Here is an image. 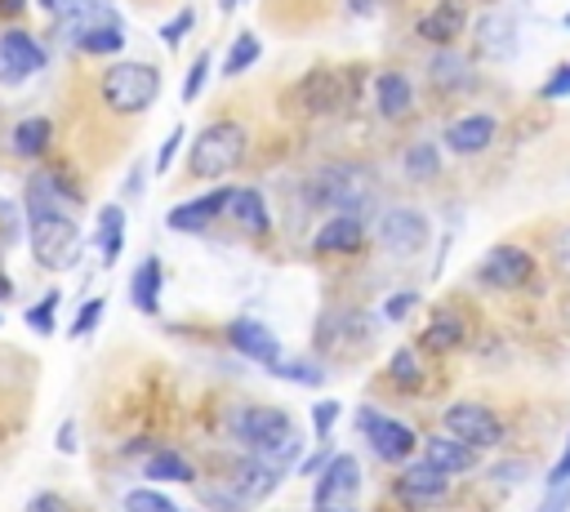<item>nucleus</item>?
Here are the masks:
<instances>
[{
    "mask_svg": "<svg viewBox=\"0 0 570 512\" xmlns=\"http://www.w3.org/2000/svg\"><path fill=\"white\" fill-rule=\"evenodd\" d=\"M98 316H102V298H89V303L80 307V316L71 321V334H76V338H80V334H89V329L98 325Z\"/></svg>",
    "mask_w": 570,
    "mask_h": 512,
    "instance_id": "41",
    "label": "nucleus"
},
{
    "mask_svg": "<svg viewBox=\"0 0 570 512\" xmlns=\"http://www.w3.org/2000/svg\"><path fill=\"white\" fill-rule=\"evenodd\" d=\"M436 169H441V156H436L432 142H414V147L405 151V174H410V178L428 183V178H436Z\"/></svg>",
    "mask_w": 570,
    "mask_h": 512,
    "instance_id": "30",
    "label": "nucleus"
},
{
    "mask_svg": "<svg viewBox=\"0 0 570 512\" xmlns=\"http://www.w3.org/2000/svg\"><path fill=\"white\" fill-rule=\"evenodd\" d=\"M9 294H13V285H9V276H4V272H0V303H4V298H9Z\"/></svg>",
    "mask_w": 570,
    "mask_h": 512,
    "instance_id": "54",
    "label": "nucleus"
},
{
    "mask_svg": "<svg viewBox=\"0 0 570 512\" xmlns=\"http://www.w3.org/2000/svg\"><path fill=\"white\" fill-rule=\"evenodd\" d=\"M476 40H481V49H485V53L508 58V53L517 49V27H512V18H508V13H485V18L476 22Z\"/></svg>",
    "mask_w": 570,
    "mask_h": 512,
    "instance_id": "21",
    "label": "nucleus"
},
{
    "mask_svg": "<svg viewBox=\"0 0 570 512\" xmlns=\"http://www.w3.org/2000/svg\"><path fill=\"white\" fill-rule=\"evenodd\" d=\"M62 205H67V187H58L49 174H36V178L27 183V214H31V218H40V214H62Z\"/></svg>",
    "mask_w": 570,
    "mask_h": 512,
    "instance_id": "22",
    "label": "nucleus"
},
{
    "mask_svg": "<svg viewBox=\"0 0 570 512\" xmlns=\"http://www.w3.org/2000/svg\"><path fill=\"white\" fill-rule=\"evenodd\" d=\"M272 374H276V378H289V383H303V387H316V383L325 378V370L312 365V361H276Z\"/></svg>",
    "mask_w": 570,
    "mask_h": 512,
    "instance_id": "32",
    "label": "nucleus"
},
{
    "mask_svg": "<svg viewBox=\"0 0 570 512\" xmlns=\"http://www.w3.org/2000/svg\"><path fill=\"white\" fill-rule=\"evenodd\" d=\"M31 254L49 272H67L80 258V227L67 214H40L31 218Z\"/></svg>",
    "mask_w": 570,
    "mask_h": 512,
    "instance_id": "4",
    "label": "nucleus"
},
{
    "mask_svg": "<svg viewBox=\"0 0 570 512\" xmlns=\"http://www.w3.org/2000/svg\"><path fill=\"white\" fill-rule=\"evenodd\" d=\"M178 142H183V129H174V134L165 138V147H160V156H156V169H160V174L169 169V160H174V151H178Z\"/></svg>",
    "mask_w": 570,
    "mask_h": 512,
    "instance_id": "47",
    "label": "nucleus"
},
{
    "mask_svg": "<svg viewBox=\"0 0 570 512\" xmlns=\"http://www.w3.org/2000/svg\"><path fill=\"white\" fill-rule=\"evenodd\" d=\"M570 481V441H566V450H561V459L552 463V472H548V485H566Z\"/></svg>",
    "mask_w": 570,
    "mask_h": 512,
    "instance_id": "46",
    "label": "nucleus"
},
{
    "mask_svg": "<svg viewBox=\"0 0 570 512\" xmlns=\"http://www.w3.org/2000/svg\"><path fill=\"white\" fill-rule=\"evenodd\" d=\"M236 4H240V0H218V9H223V13H232Z\"/></svg>",
    "mask_w": 570,
    "mask_h": 512,
    "instance_id": "55",
    "label": "nucleus"
},
{
    "mask_svg": "<svg viewBox=\"0 0 570 512\" xmlns=\"http://www.w3.org/2000/svg\"><path fill=\"white\" fill-rule=\"evenodd\" d=\"M236 436L249 445V450H281L285 441H294V427H289V414L285 410H272V405H254L236 419Z\"/></svg>",
    "mask_w": 570,
    "mask_h": 512,
    "instance_id": "7",
    "label": "nucleus"
},
{
    "mask_svg": "<svg viewBox=\"0 0 570 512\" xmlns=\"http://www.w3.org/2000/svg\"><path fill=\"white\" fill-rule=\"evenodd\" d=\"M49 13H62V9H76V4H85V0H40Z\"/></svg>",
    "mask_w": 570,
    "mask_h": 512,
    "instance_id": "51",
    "label": "nucleus"
},
{
    "mask_svg": "<svg viewBox=\"0 0 570 512\" xmlns=\"http://www.w3.org/2000/svg\"><path fill=\"white\" fill-rule=\"evenodd\" d=\"M312 512H356V508L352 503H316Z\"/></svg>",
    "mask_w": 570,
    "mask_h": 512,
    "instance_id": "52",
    "label": "nucleus"
},
{
    "mask_svg": "<svg viewBox=\"0 0 570 512\" xmlns=\"http://www.w3.org/2000/svg\"><path fill=\"white\" fill-rule=\"evenodd\" d=\"M476 276L490 285V289H521L530 276H534V263L525 249L517 245H494L485 249V258L476 263Z\"/></svg>",
    "mask_w": 570,
    "mask_h": 512,
    "instance_id": "8",
    "label": "nucleus"
},
{
    "mask_svg": "<svg viewBox=\"0 0 570 512\" xmlns=\"http://www.w3.org/2000/svg\"><path fill=\"white\" fill-rule=\"evenodd\" d=\"M414 303H419V294H414V289H405V294H392V298L383 303V316H392V321H401V316H405V312H410Z\"/></svg>",
    "mask_w": 570,
    "mask_h": 512,
    "instance_id": "44",
    "label": "nucleus"
},
{
    "mask_svg": "<svg viewBox=\"0 0 570 512\" xmlns=\"http://www.w3.org/2000/svg\"><path fill=\"white\" fill-rule=\"evenodd\" d=\"M445 490H450V472H441L428 459L423 463H410L401 472V481H396V494L410 499V503H436V499H445Z\"/></svg>",
    "mask_w": 570,
    "mask_h": 512,
    "instance_id": "15",
    "label": "nucleus"
},
{
    "mask_svg": "<svg viewBox=\"0 0 570 512\" xmlns=\"http://www.w3.org/2000/svg\"><path fill=\"white\" fill-rule=\"evenodd\" d=\"M303 93H316V98H307L312 111H334L343 102V76L338 71H312L303 80Z\"/></svg>",
    "mask_w": 570,
    "mask_h": 512,
    "instance_id": "25",
    "label": "nucleus"
},
{
    "mask_svg": "<svg viewBox=\"0 0 570 512\" xmlns=\"http://www.w3.org/2000/svg\"><path fill=\"white\" fill-rule=\"evenodd\" d=\"M370 200V174L361 165H325L307 183V205L316 209H361Z\"/></svg>",
    "mask_w": 570,
    "mask_h": 512,
    "instance_id": "3",
    "label": "nucleus"
},
{
    "mask_svg": "<svg viewBox=\"0 0 570 512\" xmlns=\"http://www.w3.org/2000/svg\"><path fill=\"white\" fill-rule=\"evenodd\" d=\"M552 267H557V272L570 280V223H566V227L552 236Z\"/></svg>",
    "mask_w": 570,
    "mask_h": 512,
    "instance_id": "39",
    "label": "nucleus"
},
{
    "mask_svg": "<svg viewBox=\"0 0 570 512\" xmlns=\"http://www.w3.org/2000/svg\"><path fill=\"white\" fill-rule=\"evenodd\" d=\"M445 432L459 436V441H468V445H476V450H490V445H499L503 423L494 419V410H485L476 401H454L445 410Z\"/></svg>",
    "mask_w": 570,
    "mask_h": 512,
    "instance_id": "5",
    "label": "nucleus"
},
{
    "mask_svg": "<svg viewBox=\"0 0 570 512\" xmlns=\"http://www.w3.org/2000/svg\"><path fill=\"white\" fill-rule=\"evenodd\" d=\"M205 76H209V53H196V62H191V71H187V80H183V98H187V102L200 98Z\"/></svg>",
    "mask_w": 570,
    "mask_h": 512,
    "instance_id": "37",
    "label": "nucleus"
},
{
    "mask_svg": "<svg viewBox=\"0 0 570 512\" xmlns=\"http://www.w3.org/2000/svg\"><path fill=\"white\" fill-rule=\"evenodd\" d=\"M254 58H258V36L240 31V36L232 40V49H227V62H223V71H227V76H240V71H245Z\"/></svg>",
    "mask_w": 570,
    "mask_h": 512,
    "instance_id": "31",
    "label": "nucleus"
},
{
    "mask_svg": "<svg viewBox=\"0 0 570 512\" xmlns=\"http://www.w3.org/2000/svg\"><path fill=\"white\" fill-rule=\"evenodd\" d=\"M566 31H570V9H566Z\"/></svg>",
    "mask_w": 570,
    "mask_h": 512,
    "instance_id": "56",
    "label": "nucleus"
},
{
    "mask_svg": "<svg viewBox=\"0 0 570 512\" xmlns=\"http://www.w3.org/2000/svg\"><path fill=\"white\" fill-rule=\"evenodd\" d=\"M428 352H450V347H459L463 343V321L454 316V312H436V321L423 329V338H419Z\"/></svg>",
    "mask_w": 570,
    "mask_h": 512,
    "instance_id": "26",
    "label": "nucleus"
},
{
    "mask_svg": "<svg viewBox=\"0 0 570 512\" xmlns=\"http://www.w3.org/2000/svg\"><path fill=\"white\" fill-rule=\"evenodd\" d=\"M330 459H334V450H321L316 459H307V463H303V472H316V467H325Z\"/></svg>",
    "mask_w": 570,
    "mask_h": 512,
    "instance_id": "50",
    "label": "nucleus"
},
{
    "mask_svg": "<svg viewBox=\"0 0 570 512\" xmlns=\"http://www.w3.org/2000/svg\"><path fill=\"white\" fill-rule=\"evenodd\" d=\"M387 374H392L401 387H419V361H414V352H410V347L392 352V361H387Z\"/></svg>",
    "mask_w": 570,
    "mask_h": 512,
    "instance_id": "34",
    "label": "nucleus"
},
{
    "mask_svg": "<svg viewBox=\"0 0 570 512\" xmlns=\"http://www.w3.org/2000/svg\"><path fill=\"white\" fill-rule=\"evenodd\" d=\"M570 93V67H557L548 80H543V98H566Z\"/></svg>",
    "mask_w": 570,
    "mask_h": 512,
    "instance_id": "45",
    "label": "nucleus"
},
{
    "mask_svg": "<svg viewBox=\"0 0 570 512\" xmlns=\"http://www.w3.org/2000/svg\"><path fill=\"white\" fill-rule=\"evenodd\" d=\"M379 240L392 254H419L428 245V218L419 209H405V205L401 209H387L379 218Z\"/></svg>",
    "mask_w": 570,
    "mask_h": 512,
    "instance_id": "9",
    "label": "nucleus"
},
{
    "mask_svg": "<svg viewBox=\"0 0 570 512\" xmlns=\"http://www.w3.org/2000/svg\"><path fill=\"white\" fill-rule=\"evenodd\" d=\"M374 102H379V111H383L387 120L410 116V107H414V85H410V76H405V71H379V80H374Z\"/></svg>",
    "mask_w": 570,
    "mask_h": 512,
    "instance_id": "17",
    "label": "nucleus"
},
{
    "mask_svg": "<svg viewBox=\"0 0 570 512\" xmlns=\"http://www.w3.org/2000/svg\"><path fill=\"white\" fill-rule=\"evenodd\" d=\"M40 67H45V49L27 31H4L0 36V80L4 85H18L22 76H31Z\"/></svg>",
    "mask_w": 570,
    "mask_h": 512,
    "instance_id": "11",
    "label": "nucleus"
},
{
    "mask_svg": "<svg viewBox=\"0 0 570 512\" xmlns=\"http://www.w3.org/2000/svg\"><path fill=\"white\" fill-rule=\"evenodd\" d=\"M53 307H58V289H49V294L27 312V325H31L36 334H49V329H53Z\"/></svg>",
    "mask_w": 570,
    "mask_h": 512,
    "instance_id": "36",
    "label": "nucleus"
},
{
    "mask_svg": "<svg viewBox=\"0 0 570 512\" xmlns=\"http://www.w3.org/2000/svg\"><path fill=\"white\" fill-rule=\"evenodd\" d=\"M160 258L156 254H147L138 267H134V280H129V298H134V307L142 312V316H156L160 312Z\"/></svg>",
    "mask_w": 570,
    "mask_h": 512,
    "instance_id": "19",
    "label": "nucleus"
},
{
    "mask_svg": "<svg viewBox=\"0 0 570 512\" xmlns=\"http://www.w3.org/2000/svg\"><path fill=\"white\" fill-rule=\"evenodd\" d=\"M463 27H468V9H463V0H441L436 9H428V13L419 18V36L432 40V45H450Z\"/></svg>",
    "mask_w": 570,
    "mask_h": 512,
    "instance_id": "16",
    "label": "nucleus"
},
{
    "mask_svg": "<svg viewBox=\"0 0 570 512\" xmlns=\"http://www.w3.org/2000/svg\"><path fill=\"white\" fill-rule=\"evenodd\" d=\"M240 156H245V129L232 120H218V125H205V134H196L187 165L196 178H223L240 165Z\"/></svg>",
    "mask_w": 570,
    "mask_h": 512,
    "instance_id": "2",
    "label": "nucleus"
},
{
    "mask_svg": "<svg viewBox=\"0 0 570 512\" xmlns=\"http://www.w3.org/2000/svg\"><path fill=\"white\" fill-rule=\"evenodd\" d=\"M432 80H436V85H463V80H468V67H463V58H454V53H441V58L432 62Z\"/></svg>",
    "mask_w": 570,
    "mask_h": 512,
    "instance_id": "35",
    "label": "nucleus"
},
{
    "mask_svg": "<svg viewBox=\"0 0 570 512\" xmlns=\"http://www.w3.org/2000/svg\"><path fill=\"white\" fill-rule=\"evenodd\" d=\"M156 93H160V71L147 62H116L102 76V102L120 116L147 111L156 102Z\"/></svg>",
    "mask_w": 570,
    "mask_h": 512,
    "instance_id": "1",
    "label": "nucleus"
},
{
    "mask_svg": "<svg viewBox=\"0 0 570 512\" xmlns=\"http://www.w3.org/2000/svg\"><path fill=\"white\" fill-rule=\"evenodd\" d=\"M361 485V467L352 454H334L316 476V503H352Z\"/></svg>",
    "mask_w": 570,
    "mask_h": 512,
    "instance_id": "13",
    "label": "nucleus"
},
{
    "mask_svg": "<svg viewBox=\"0 0 570 512\" xmlns=\"http://www.w3.org/2000/svg\"><path fill=\"white\" fill-rule=\"evenodd\" d=\"M232 191H236V187H214V191H205V196H196V200H187V205H174V209L165 214V223H169L174 232H205V227L232 205Z\"/></svg>",
    "mask_w": 570,
    "mask_h": 512,
    "instance_id": "12",
    "label": "nucleus"
},
{
    "mask_svg": "<svg viewBox=\"0 0 570 512\" xmlns=\"http://www.w3.org/2000/svg\"><path fill=\"white\" fill-rule=\"evenodd\" d=\"M356 427L365 432V441L374 445V454H379V459H387V463H401V459H410V454H414V432H410L405 423H396V419H387V414L370 410V405H361Z\"/></svg>",
    "mask_w": 570,
    "mask_h": 512,
    "instance_id": "6",
    "label": "nucleus"
},
{
    "mask_svg": "<svg viewBox=\"0 0 570 512\" xmlns=\"http://www.w3.org/2000/svg\"><path fill=\"white\" fill-rule=\"evenodd\" d=\"M361 236H365L361 218L338 214V218H330V223L316 232V249H321V254H352V249H361Z\"/></svg>",
    "mask_w": 570,
    "mask_h": 512,
    "instance_id": "20",
    "label": "nucleus"
},
{
    "mask_svg": "<svg viewBox=\"0 0 570 512\" xmlns=\"http://www.w3.org/2000/svg\"><path fill=\"white\" fill-rule=\"evenodd\" d=\"M534 512H570V481L566 485H548V499Z\"/></svg>",
    "mask_w": 570,
    "mask_h": 512,
    "instance_id": "42",
    "label": "nucleus"
},
{
    "mask_svg": "<svg viewBox=\"0 0 570 512\" xmlns=\"http://www.w3.org/2000/svg\"><path fill=\"white\" fill-rule=\"evenodd\" d=\"M120 45H125V36H120L116 22H94V27L76 40L80 53H120Z\"/></svg>",
    "mask_w": 570,
    "mask_h": 512,
    "instance_id": "29",
    "label": "nucleus"
},
{
    "mask_svg": "<svg viewBox=\"0 0 570 512\" xmlns=\"http://www.w3.org/2000/svg\"><path fill=\"white\" fill-rule=\"evenodd\" d=\"M347 4H352L356 13H370V9H374V0H347Z\"/></svg>",
    "mask_w": 570,
    "mask_h": 512,
    "instance_id": "53",
    "label": "nucleus"
},
{
    "mask_svg": "<svg viewBox=\"0 0 570 512\" xmlns=\"http://www.w3.org/2000/svg\"><path fill=\"white\" fill-rule=\"evenodd\" d=\"M125 512H178V503L165 499L160 490H129L125 494Z\"/></svg>",
    "mask_w": 570,
    "mask_h": 512,
    "instance_id": "33",
    "label": "nucleus"
},
{
    "mask_svg": "<svg viewBox=\"0 0 570 512\" xmlns=\"http://www.w3.org/2000/svg\"><path fill=\"white\" fill-rule=\"evenodd\" d=\"M494 134H499L494 116L472 111V116H459V120L445 125V147L459 151V156H476V151H485L494 142Z\"/></svg>",
    "mask_w": 570,
    "mask_h": 512,
    "instance_id": "14",
    "label": "nucleus"
},
{
    "mask_svg": "<svg viewBox=\"0 0 570 512\" xmlns=\"http://www.w3.org/2000/svg\"><path fill=\"white\" fill-rule=\"evenodd\" d=\"M191 22H196V13H191V9H178V18H169V22L160 27V40H165V45H178Z\"/></svg>",
    "mask_w": 570,
    "mask_h": 512,
    "instance_id": "40",
    "label": "nucleus"
},
{
    "mask_svg": "<svg viewBox=\"0 0 570 512\" xmlns=\"http://www.w3.org/2000/svg\"><path fill=\"white\" fill-rule=\"evenodd\" d=\"M49 134H53V125H49L45 116L18 120V129H13V151H18V156H40V151L49 147Z\"/></svg>",
    "mask_w": 570,
    "mask_h": 512,
    "instance_id": "27",
    "label": "nucleus"
},
{
    "mask_svg": "<svg viewBox=\"0 0 570 512\" xmlns=\"http://www.w3.org/2000/svg\"><path fill=\"white\" fill-rule=\"evenodd\" d=\"M227 343H232L240 356H249V361H258V365H267V370L281 361V343H276V334H272L263 321L236 316V321L227 325Z\"/></svg>",
    "mask_w": 570,
    "mask_h": 512,
    "instance_id": "10",
    "label": "nucleus"
},
{
    "mask_svg": "<svg viewBox=\"0 0 570 512\" xmlns=\"http://www.w3.org/2000/svg\"><path fill=\"white\" fill-rule=\"evenodd\" d=\"M227 209H232V214H236V223H240V227H249L254 236H263V232H267V205H263V191H254V187H236Z\"/></svg>",
    "mask_w": 570,
    "mask_h": 512,
    "instance_id": "23",
    "label": "nucleus"
},
{
    "mask_svg": "<svg viewBox=\"0 0 570 512\" xmlns=\"http://www.w3.org/2000/svg\"><path fill=\"white\" fill-rule=\"evenodd\" d=\"M27 512H71V503H67L62 494H53V490H45V494H36V499L27 503Z\"/></svg>",
    "mask_w": 570,
    "mask_h": 512,
    "instance_id": "43",
    "label": "nucleus"
},
{
    "mask_svg": "<svg viewBox=\"0 0 570 512\" xmlns=\"http://www.w3.org/2000/svg\"><path fill=\"white\" fill-rule=\"evenodd\" d=\"M76 450V423L67 419L62 427H58V454H71Z\"/></svg>",
    "mask_w": 570,
    "mask_h": 512,
    "instance_id": "48",
    "label": "nucleus"
},
{
    "mask_svg": "<svg viewBox=\"0 0 570 512\" xmlns=\"http://www.w3.org/2000/svg\"><path fill=\"white\" fill-rule=\"evenodd\" d=\"M142 472H147V481H183V485H187V481H196V467H191L183 454H174V450L151 454Z\"/></svg>",
    "mask_w": 570,
    "mask_h": 512,
    "instance_id": "28",
    "label": "nucleus"
},
{
    "mask_svg": "<svg viewBox=\"0 0 570 512\" xmlns=\"http://www.w3.org/2000/svg\"><path fill=\"white\" fill-rule=\"evenodd\" d=\"M120 245H125V209L120 205H107L98 214V254H102L107 267L120 258Z\"/></svg>",
    "mask_w": 570,
    "mask_h": 512,
    "instance_id": "24",
    "label": "nucleus"
},
{
    "mask_svg": "<svg viewBox=\"0 0 570 512\" xmlns=\"http://www.w3.org/2000/svg\"><path fill=\"white\" fill-rule=\"evenodd\" d=\"M423 459L454 476V472H472L476 467V445H468L459 436H428L423 441Z\"/></svg>",
    "mask_w": 570,
    "mask_h": 512,
    "instance_id": "18",
    "label": "nucleus"
},
{
    "mask_svg": "<svg viewBox=\"0 0 570 512\" xmlns=\"http://www.w3.org/2000/svg\"><path fill=\"white\" fill-rule=\"evenodd\" d=\"M27 9V0H0V18H18Z\"/></svg>",
    "mask_w": 570,
    "mask_h": 512,
    "instance_id": "49",
    "label": "nucleus"
},
{
    "mask_svg": "<svg viewBox=\"0 0 570 512\" xmlns=\"http://www.w3.org/2000/svg\"><path fill=\"white\" fill-rule=\"evenodd\" d=\"M334 419H338V401H316V405H312V432H316V436H330Z\"/></svg>",
    "mask_w": 570,
    "mask_h": 512,
    "instance_id": "38",
    "label": "nucleus"
}]
</instances>
